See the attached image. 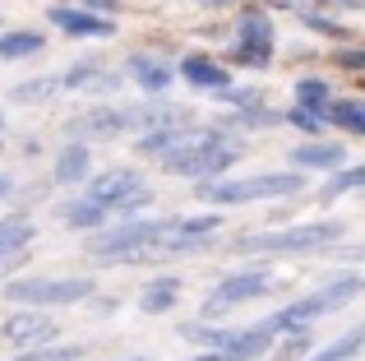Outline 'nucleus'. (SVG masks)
Returning a JSON list of instances; mask_svg holds the SVG:
<instances>
[{
	"instance_id": "1",
	"label": "nucleus",
	"mask_w": 365,
	"mask_h": 361,
	"mask_svg": "<svg viewBox=\"0 0 365 361\" xmlns=\"http://www.w3.org/2000/svg\"><path fill=\"white\" fill-rule=\"evenodd\" d=\"M361 292H365V278H361V273H333L324 288H314L310 297H301V301H292V306L273 310L264 325L273 329L277 338H282V334H301V329H310L314 320L338 315V310L347 306L351 297H361Z\"/></svg>"
},
{
	"instance_id": "2",
	"label": "nucleus",
	"mask_w": 365,
	"mask_h": 361,
	"mask_svg": "<svg viewBox=\"0 0 365 361\" xmlns=\"http://www.w3.org/2000/svg\"><path fill=\"white\" fill-rule=\"evenodd\" d=\"M342 241V223H296L282 232H250L236 236L232 250L236 255H319L333 250Z\"/></svg>"
},
{
	"instance_id": "3",
	"label": "nucleus",
	"mask_w": 365,
	"mask_h": 361,
	"mask_svg": "<svg viewBox=\"0 0 365 361\" xmlns=\"http://www.w3.org/2000/svg\"><path fill=\"white\" fill-rule=\"evenodd\" d=\"M305 190L301 172H259L241 180H199V199L208 208H236V204H259V199H292Z\"/></svg>"
},
{
	"instance_id": "4",
	"label": "nucleus",
	"mask_w": 365,
	"mask_h": 361,
	"mask_svg": "<svg viewBox=\"0 0 365 361\" xmlns=\"http://www.w3.org/2000/svg\"><path fill=\"white\" fill-rule=\"evenodd\" d=\"M79 199H88V204L102 208L107 218H125V223H130L139 208L153 204V190H148V180L134 172V167H107V172L83 180Z\"/></svg>"
},
{
	"instance_id": "5",
	"label": "nucleus",
	"mask_w": 365,
	"mask_h": 361,
	"mask_svg": "<svg viewBox=\"0 0 365 361\" xmlns=\"http://www.w3.org/2000/svg\"><path fill=\"white\" fill-rule=\"evenodd\" d=\"M93 297V278L83 273H65V278H9L5 283V301L24 310H46V306H74V301Z\"/></svg>"
},
{
	"instance_id": "6",
	"label": "nucleus",
	"mask_w": 365,
	"mask_h": 361,
	"mask_svg": "<svg viewBox=\"0 0 365 361\" xmlns=\"http://www.w3.org/2000/svg\"><path fill=\"white\" fill-rule=\"evenodd\" d=\"M277 288V278L264 269V264H250V269H232L222 283H213L208 288V297H204V306H199V320H222L227 310H236V306H245V301H255V297H268V292Z\"/></svg>"
},
{
	"instance_id": "7",
	"label": "nucleus",
	"mask_w": 365,
	"mask_h": 361,
	"mask_svg": "<svg viewBox=\"0 0 365 361\" xmlns=\"http://www.w3.org/2000/svg\"><path fill=\"white\" fill-rule=\"evenodd\" d=\"M56 334H61V325H56L46 310H24V306H19L14 315H5V325H0V338H5L14 352L46 347V343H56Z\"/></svg>"
},
{
	"instance_id": "8",
	"label": "nucleus",
	"mask_w": 365,
	"mask_h": 361,
	"mask_svg": "<svg viewBox=\"0 0 365 361\" xmlns=\"http://www.w3.org/2000/svg\"><path fill=\"white\" fill-rule=\"evenodd\" d=\"M125 130H134L130 121V107H93V111H79L70 121V139L74 144H98V139H120Z\"/></svg>"
},
{
	"instance_id": "9",
	"label": "nucleus",
	"mask_w": 365,
	"mask_h": 361,
	"mask_svg": "<svg viewBox=\"0 0 365 361\" xmlns=\"http://www.w3.org/2000/svg\"><path fill=\"white\" fill-rule=\"evenodd\" d=\"M292 172H342V167H347V148L338 144V139H305V144H296L292 153Z\"/></svg>"
},
{
	"instance_id": "10",
	"label": "nucleus",
	"mask_w": 365,
	"mask_h": 361,
	"mask_svg": "<svg viewBox=\"0 0 365 361\" xmlns=\"http://www.w3.org/2000/svg\"><path fill=\"white\" fill-rule=\"evenodd\" d=\"M125 74H130L148 98H162V93L176 83V65H171L167 56H153V51H134L130 61H125Z\"/></svg>"
},
{
	"instance_id": "11",
	"label": "nucleus",
	"mask_w": 365,
	"mask_h": 361,
	"mask_svg": "<svg viewBox=\"0 0 365 361\" xmlns=\"http://www.w3.org/2000/svg\"><path fill=\"white\" fill-rule=\"evenodd\" d=\"M176 70H180V79H185L195 93H213V98H217V93H227V88L236 83V79H232V70H227L222 61H213V56H204V51L185 56Z\"/></svg>"
},
{
	"instance_id": "12",
	"label": "nucleus",
	"mask_w": 365,
	"mask_h": 361,
	"mask_svg": "<svg viewBox=\"0 0 365 361\" xmlns=\"http://www.w3.org/2000/svg\"><path fill=\"white\" fill-rule=\"evenodd\" d=\"M46 24L61 28L65 37H111V33H116L111 19L93 14V9H79V5H51V9H46Z\"/></svg>"
},
{
	"instance_id": "13",
	"label": "nucleus",
	"mask_w": 365,
	"mask_h": 361,
	"mask_svg": "<svg viewBox=\"0 0 365 361\" xmlns=\"http://www.w3.org/2000/svg\"><path fill=\"white\" fill-rule=\"evenodd\" d=\"M277 347V334L259 320V325H250V329H236L232 338H227V347H222V361H259V357H268Z\"/></svg>"
},
{
	"instance_id": "14",
	"label": "nucleus",
	"mask_w": 365,
	"mask_h": 361,
	"mask_svg": "<svg viewBox=\"0 0 365 361\" xmlns=\"http://www.w3.org/2000/svg\"><path fill=\"white\" fill-rule=\"evenodd\" d=\"M56 83H61V93H74V88H98V93H111V88H120V74H116V70H102L98 61H74L70 70L56 74Z\"/></svg>"
},
{
	"instance_id": "15",
	"label": "nucleus",
	"mask_w": 365,
	"mask_h": 361,
	"mask_svg": "<svg viewBox=\"0 0 365 361\" xmlns=\"http://www.w3.org/2000/svg\"><path fill=\"white\" fill-rule=\"evenodd\" d=\"M88 176H93V148L70 139V144L56 153V180H61V185H83Z\"/></svg>"
},
{
	"instance_id": "16",
	"label": "nucleus",
	"mask_w": 365,
	"mask_h": 361,
	"mask_svg": "<svg viewBox=\"0 0 365 361\" xmlns=\"http://www.w3.org/2000/svg\"><path fill=\"white\" fill-rule=\"evenodd\" d=\"M273 42H277V33H273L268 9H245L236 19V46H264V51H273Z\"/></svg>"
},
{
	"instance_id": "17",
	"label": "nucleus",
	"mask_w": 365,
	"mask_h": 361,
	"mask_svg": "<svg viewBox=\"0 0 365 361\" xmlns=\"http://www.w3.org/2000/svg\"><path fill=\"white\" fill-rule=\"evenodd\" d=\"M176 297H180V278L176 273H162V278H153L148 288H143L139 310L143 315H167V310H176Z\"/></svg>"
},
{
	"instance_id": "18",
	"label": "nucleus",
	"mask_w": 365,
	"mask_h": 361,
	"mask_svg": "<svg viewBox=\"0 0 365 361\" xmlns=\"http://www.w3.org/2000/svg\"><path fill=\"white\" fill-rule=\"evenodd\" d=\"M56 218H61L65 227H74V232H102V227L111 223V218L102 213V208H93L88 199H79V195H74V199H65V204L56 208Z\"/></svg>"
},
{
	"instance_id": "19",
	"label": "nucleus",
	"mask_w": 365,
	"mask_h": 361,
	"mask_svg": "<svg viewBox=\"0 0 365 361\" xmlns=\"http://www.w3.org/2000/svg\"><path fill=\"white\" fill-rule=\"evenodd\" d=\"M324 121L347 130V135H356V139H365V102L361 98H333L329 111H324Z\"/></svg>"
},
{
	"instance_id": "20",
	"label": "nucleus",
	"mask_w": 365,
	"mask_h": 361,
	"mask_svg": "<svg viewBox=\"0 0 365 361\" xmlns=\"http://www.w3.org/2000/svg\"><path fill=\"white\" fill-rule=\"evenodd\" d=\"M42 46H46V37L37 28H9V33H0V61H28Z\"/></svg>"
},
{
	"instance_id": "21",
	"label": "nucleus",
	"mask_w": 365,
	"mask_h": 361,
	"mask_svg": "<svg viewBox=\"0 0 365 361\" xmlns=\"http://www.w3.org/2000/svg\"><path fill=\"white\" fill-rule=\"evenodd\" d=\"M361 347H365V320L356 329H347L342 338H333V343H324V347H314L305 361H356L361 357Z\"/></svg>"
},
{
	"instance_id": "22",
	"label": "nucleus",
	"mask_w": 365,
	"mask_h": 361,
	"mask_svg": "<svg viewBox=\"0 0 365 361\" xmlns=\"http://www.w3.org/2000/svg\"><path fill=\"white\" fill-rule=\"evenodd\" d=\"M33 236H37V227L28 218H19V213L0 218V260H14L24 245H33Z\"/></svg>"
},
{
	"instance_id": "23",
	"label": "nucleus",
	"mask_w": 365,
	"mask_h": 361,
	"mask_svg": "<svg viewBox=\"0 0 365 361\" xmlns=\"http://www.w3.org/2000/svg\"><path fill=\"white\" fill-rule=\"evenodd\" d=\"M232 334H236L232 325H208V320H190V325H180V338H185V343H204V352H222Z\"/></svg>"
},
{
	"instance_id": "24",
	"label": "nucleus",
	"mask_w": 365,
	"mask_h": 361,
	"mask_svg": "<svg viewBox=\"0 0 365 361\" xmlns=\"http://www.w3.org/2000/svg\"><path fill=\"white\" fill-rule=\"evenodd\" d=\"M329 102H333V88L319 79V74H305V79H296V107H305V111H329Z\"/></svg>"
},
{
	"instance_id": "25",
	"label": "nucleus",
	"mask_w": 365,
	"mask_h": 361,
	"mask_svg": "<svg viewBox=\"0 0 365 361\" xmlns=\"http://www.w3.org/2000/svg\"><path fill=\"white\" fill-rule=\"evenodd\" d=\"M56 93H61V83H56V74H42V79L14 83V88H9V102H19V107H37V102H51Z\"/></svg>"
},
{
	"instance_id": "26",
	"label": "nucleus",
	"mask_w": 365,
	"mask_h": 361,
	"mask_svg": "<svg viewBox=\"0 0 365 361\" xmlns=\"http://www.w3.org/2000/svg\"><path fill=\"white\" fill-rule=\"evenodd\" d=\"M347 190H365V163H361V167H342V172H333L329 180H324V190H319V204H333V199H342Z\"/></svg>"
},
{
	"instance_id": "27",
	"label": "nucleus",
	"mask_w": 365,
	"mask_h": 361,
	"mask_svg": "<svg viewBox=\"0 0 365 361\" xmlns=\"http://www.w3.org/2000/svg\"><path fill=\"white\" fill-rule=\"evenodd\" d=\"M314 347H319V343H314V334H310V329H301V334H282L268 357H273V361H305Z\"/></svg>"
},
{
	"instance_id": "28",
	"label": "nucleus",
	"mask_w": 365,
	"mask_h": 361,
	"mask_svg": "<svg viewBox=\"0 0 365 361\" xmlns=\"http://www.w3.org/2000/svg\"><path fill=\"white\" fill-rule=\"evenodd\" d=\"M282 121H287L292 130H301L305 139H324V126H329L319 111H305V107H287V111H282Z\"/></svg>"
},
{
	"instance_id": "29",
	"label": "nucleus",
	"mask_w": 365,
	"mask_h": 361,
	"mask_svg": "<svg viewBox=\"0 0 365 361\" xmlns=\"http://www.w3.org/2000/svg\"><path fill=\"white\" fill-rule=\"evenodd\" d=\"M296 14H301V24L305 28H314V33H324V37H333V42H347V28L338 24V19H329V14H319V9H296Z\"/></svg>"
},
{
	"instance_id": "30",
	"label": "nucleus",
	"mask_w": 365,
	"mask_h": 361,
	"mask_svg": "<svg viewBox=\"0 0 365 361\" xmlns=\"http://www.w3.org/2000/svg\"><path fill=\"white\" fill-rule=\"evenodd\" d=\"M227 61H232V65H250V70H268V65H273V51H264V46H232Z\"/></svg>"
},
{
	"instance_id": "31",
	"label": "nucleus",
	"mask_w": 365,
	"mask_h": 361,
	"mask_svg": "<svg viewBox=\"0 0 365 361\" xmlns=\"http://www.w3.org/2000/svg\"><path fill=\"white\" fill-rule=\"evenodd\" d=\"M217 98H222V102H232V107H259V93L255 88H241V83H232V88H227V93H217Z\"/></svg>"
},
{
	"instance_id": "32",
	"label": "nucleus",
	"mask_w": 365,
	"mask_h": 361,
	"mask_svg": "<svg viewBox=\"0 0 365 361\" xmlns=\"http://www.w3.org/2000/svg\"><path fill=\"white\" fill-rule=\"evenodd\" d=\"M333 61H338L342 70H361L365 74V46H338V51H333Z\"/></svg>"
},
{
	"instance_id": "33",
	"label": "nucleus",
	"mask_w": 365,
	"mask_h": 361,
	"mask_svg": "<svg viewBox=\"0 0 365 361\" xmlns=\"http://www.w3.org/2000/svg\"><path fill=\"white\" fill-rule=\"evenodd\" d=\"M333 255H338V260H351V264H365V245H333Z\"/></svg>"
},
{
	"instance_id": "34",
	"label": "nucleus",
	"mask_w": 365,
	"mask_h": 361,
	"mask_svg": "<svg viewBox=\"0 0 365 361\" xmlns=\"http://www.w3.org/2000/svg\"><path fill=\"white\" fill-rule=\"evenodd\" d=\"M79 9H93V14H102V19H111V9H120V0H83Z\"/></svg>"
},
{
	"instance_id": "35",
	"label": "nucleus",
	"mask_w": 365,
	"mask_h": 361,
	"mask_svg": "<svg viewBox=\"0 0 365 361\" xmlns=\"http://www.w3.org/2000/svg\"><path fill=\"white\" fill-rule=\"evenodd\" d=\"M324 9H365V0H314Z\"/></svg>"
},
{
	"instance_id": "36",
	"label": "nucleus",
	"mask_w": 365,
	"mask_h": 361,
	"mask_svg": "<svg viewBox=\"0 0 365 361\" xmlns=\"http://www.w3.org/2000/svg\"><path fill=\"white\" fill-rule=\"evenodd\" d=\"M93 310H98V315H111V310H116V297H98V301H93Z\"/></svg>"
},
{
	"instance_id": "37",
	"label": "nucleus",
	"mask_w": 365,
	"mask_h": 361,
	"mask_svg": "<svg viewBox=\"0 0 365 361\" xmlns=\"http://www.w3.org/2000/svg\"><path fill=\"white\" fill-rule=\"evenodd\" d=\"M9 190H14V176H5V172H0V199H5Z\"/></svg>"
},
{
	"instance_id": "38",
	"label": "nucleus",
	"mask_w": 365,
	"mask_h": 361,
	"mask_svg": "<svg viewBox=\"0 0 365 361\" xmlns=\"http://www.w3.org/2000/svg\"><path fill=\"white\" fill-rule=\"evenodd\" d=\"M199 5H241V0H199Z\"/></svg>"
},
{
	"instance_id": "39",
	"label": "nucleus",
	"mask_w": 365,
	"mask_h": 361,
	"mask_svg": "<svg viewBox=\"0 0 365 361\" xmlns=\"http://www.w3.org/2000/svg\"><path fill=\"white\" fill-rule=\"evenodd\" d=\"M120 361H148V357H120Z\"/></svg>"
},
{
	"instance_id": "40",
	"label": "nucleus",
	"mask_w": 365,
	"mask_h": 361,
	"mask_svg": "<svg viewBox=\"0 0 365 361\" xmlns=\"http://www.w3.org/2000/svg\"><path fill=\"white\" fill-rule=\"evenodd\" d=\"M0 130H5V116H0Z\"/></svg>"
}]
</instances>
